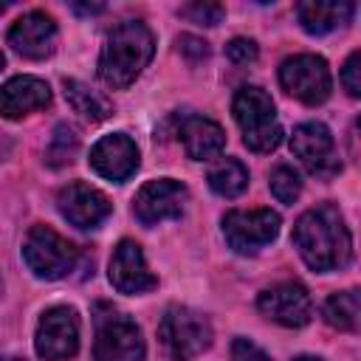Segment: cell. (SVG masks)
Masks as SVG:
<instances>
[{
    "instance_id": "3957f363",
    "label": "cell",
    "mask_w": 361,
    "mask_h": 361,
    "mask_svg": "<svg viewBox=\"0 0 361 361\" xmlns=\"http://www.w3.org/2000/svg\"><path fill=\"white\" fill-rule=\"evenodd\" d=\"M93 324H96V341H93L96 361H141L144 358V336L124 310L107 302H99L93 307Z\"/></svg>"
},
{
    "instance_id": "f1b7e54d",
    "label": "cell",
    "mask_w": 361,
    "mask_h": 361,
    "mask_svg": "<svg viewBox=\"0 0 361 361\" xmlns=\"http://www.w3.org/2000/svg\"><path fill=\"white\" fill-rule=\"evenodd\" d=\"M178 45H180V51H183L186 56H192V59H206V56H209V45H206L203 39L192 37V34H183V37L178 39Z\"/></svg>"
},
{
    "instance_id": "f546056e",
    "label": "cell",
    "mask_w": 361,
    "mask_h": 361,
    "mask_svg": "<svg viewBox=\"0 0 361 361\" xmlns=\"http://www.w3.org/2000/svg\"><path fill=\"white\" fill-rule=\"evenodd\" d=\"M73 8H76V11H82V14H99V11H104V6H102V3H90V6H79V3H76Z\"/></svg>"
},
{
    "instance_id": "484cf974",
    "label": "cell",
    "mask_w": 361,
    "mask_h": 361,
    "mask_svg": "<svg viewBox=\"0 0 361 361\" xmlns=\"http://www.w3.org/2000/svg\"><path fill=\"white\" fill-rule=\"evenodd\" d=\"M341 85L350 96H361V54L353 51L341 68Z\"/></svg>"
},
{
    "instance_id": "9c48e42d",
    "label": "cell",
    "mask_w": 361,
    "mask_h": 361,
    "mask_svg": "<svg viewBox=\"0 0 361 361\" xmlns=\"http://www.w3.org/2000/svg\"><path fill=\"white\" fill-rule=\"evenodd\" d=\"M34 347L45 361H65L73 358L79 350V316L73 307H51L42 313L37 324Z\"/></svg>"
},
{
    "instance_id": "7a4b0ae2",
    "label": "cell",
    "mask_w": 361,
    "mask_h": 361,
    "mask_svg": "<svg viewBox=\"0 0 361 361\" xmlns=\"http://www.w3.org/2000/svg\"><path fill=\"white\" fill-rule=\"evenodd\" d=\"M155 51V37L141 20L118 23L99 56V76L107 87L121 90L138 79V73L149 65Z\"/></svg>"
},
{
    "instance_id": "5b68a950",
    "label": "cell",
    "mask_w": 361,
    "mask_h": 361,
    "mask_svg": "<svg viewBox=\"0 0 361 361\" xmlns=\"http://www.w3.org/2000/svg\"><path fill=\"white\" fill-rule=\"evenodd\" d=\"M23 259L39 279H62L76 268L79 251L51 226H31L23 240Z\"/></svg>"
},
{
    "instance_id": "44dd1931",
    "label": "cell",
    "mask_w": 361,
    "mask_h": 361,
    "mask_svg": "<svg viewBox=\"0 0 361 361\" xmlns=\"http://www.w3.org/2000/svg\"><path fill=\"white\" fill-rule=\"evenodd\" d=\"M209 186L220 197H237L248 186V169L237 158H223L212 172H209Z\"/></svg>"
},
{
    "instance_id": "4dcf8cb0",
    "label": "cell",
    "mask_w": 361,
    "mask_h": 361,
    "mask_svg": "<svg viewBox=\"0 0 361 361\" xmlns=\"http://www.w3.org/2000/svg\"><path fill=\"white\" fill-rule=\"evenodd\" d=\"M293 361H322V358H313V355H299V358H293Z\"/></svg>"
},
{
    "instance_id": "30bf717a",
    "label": "cell",
    "mask_w": 361,
    "mask_h": 361,
    "mask_svg": "<svg viewBox=\"0 0 361 361\" xmlns=\"http://www.w3.org/2000/svg\"><path fill=\"white\" fill-rule=\"evenodd\" d=\"M186 197H189V192L180 180H172V178L147 180L133 200V212L144 226H158L164 220L180 217Z\"/></svg>"
},
{
    "instance_id": "603a6c76",
    "label": "cell",
    "mask_w": 361,
    "mask_h": 361,
    "mask_svg": "<svg viewBox=\"0 0 361 361\" xmlns=\"http://www.w3.org/2000/svg\"><path fill=\"white\" fill-rule=\"evenodd\" d=\"M76 152H79V135H76V130L68 127V124H59L54 130V135H51L48 149H45V161L51 166H68L76 158Z\"/></svg>"
},
{
    "instance_id": "cb8c5ba5",
    "label": "cell",
    "mask_w": 361,
    "mask_h": 361,
    "mask_svg": "<svg viewBox=\"0 0 361 361\" xmlns=\"http://www.w3.org/2000/svg\"><path fill=\"white\" fill-rule=\"evenodd\" d=\"M271 192L279 203H293L302 192V180H299V172L288 164H279L274 172H271Z\"/></svg>"
},
{
    "instance_id": "d4e9b609",
    "label": "cell",
    "mask_w": 361,
    "mask_h": 361,
    "mask_svg": "<svg viewBox=\"0 0 361 361\" xmlns=\"http://www.w3.org/2000/svg\"><path fill=\"white\" fill-rule=\"evenodd\" d=\"M180 14L189 17L192 23H200V25H217L226 11L217 3H192V6H183Z\"/></svg>"
},
{
    "instance_id": "5bb4252c",
    "label": "cell",
    "mask_w": 361,
    "mask_h": 361,
    "mask_svg": "<svg viewBox=\"0 0 361 361\" xmlns=\"http://www.w3.org/2000/svg\"><path fill=\"white\" fill-rule=\"evenodd\" d=\"M90 166L102 178H107L113 183H121L138 169V147L124 133L104 135L90 149Z\"/></svg>"
},
{
    "instance_id": "e0dca14e",
    "label": "cell",
    "mask_w": 361,
    "mask_h": 361,
    "mask_svg": "<svg viewBox=\"0 0 361 361\" xmlns=\"http://www.w3.org/2000/svg\"><path fill=\"white\" fill-rule=\"evenodd\" d=\"M51 104V87L37 76H14L0 87V116L23 118Z\"/></svg>"
},
{
    "instance_id": "2e32d148",
    "label": "cell",
    "mask_w": 361,
    "mask_h": 361,
    "mask_svg": "<svg viewBox=\"0 0 361 361\" xmlns=\"http://www.w3.org/2000/svg\"><path fill=\"white\" fill-rule=\"evenodd\" d=\"M110 282L118 293H147L158 285L152 271L147 268L144 251L133 240H121L110 259Z\"/></svg>"
},
{
    "instance_id": "8992f818",
    "label": "cell",
    "mask_w": 361,
    "mask_h": 361,
    "mask_svg": "<svg viewBox=\"0 0 361 361\" xmlns=\"http://www.w3.org/2000/svg\"><path fill=\"white\" fill-rule=\"evenodd\" d=\"M158 338L175 361H189L200 355L203 350H209L212 324L203 313L183 307V305H172L158 324Z\"/></svg>"
},
{
    "instance_id": "7402d4cb",
    "label": "cell",
    "mask_w": 361,
    "mask_h": 361,
    "mask_svg": "<svg viewBox=\"0 0 361 361\" xmlns=\"http://www.w3.org/2000/svg\"><path fill=\"white\" fill-rule=\"evenodd\" d=\"M358 310H361L358 290H341L324 302V319L336 330H355L358 327Z\"/></svg>"
},
{
    "instance_id": "4316f807",
    "label": "cell",
    "mask_w": 361,
    "mask_h": 361,
    "mask_svg": "<svg viewBox=\"0 0 361 361\" xmlns=\"http://www.w3.org/2000/svg\"><path fill=\"white\" fill-rule=\"evenodd\" d=\"M226 56L234 62V65H248L257 59V42L254 39H245V37H234L228 45H226Z\"/></svg>"
},
{
    "instance_id": "d6986e66",
    "label": "cell",
    "mask_w": 361,
    "mask_h": 361,
    "mask_svg": "<svg viewBox=\"0 0 361 361\" xmlns=\"http://www.w3.org/2000/svg\"><path fill=\"white\" fill-rule=\"evenodd\" d=\"M355 6L347 0H305L296 6V17L307 34H327L353 17Z\"/></svg>"
},
{
    "instance_id": "ffe728a7",
    "label": "cell",
    "mask_w": 361,
    "mask_h": 361,
    "mask_svg": "<svg viewBox=\"0 0 361 361\" xmlns=\"http://www.w3.org/2000/svg\"><path fill=\"white\" fill-rule=\"evenodd\" d=\"M65 99H68V104L79 113V116H85L87 121H102V118H107L113 110H110V102L102 96V93H96V90H90L87 85H82V82H76V79H65Z\"/></svg>"
},
{
    "instance_id": "4fadbf2b",
    "label": "cell",
    "mask_w": 361,
    "mask_h": 361,
    "mask_svg": "<svg viewBox=\"0 0 361 361\" xmlns=\"http://www.w3.org/2000/svg\"><path fill=\"white\" fill-rule=\"evenodd\" d=\"M290 149H293V155H296L313 175H333V172L338 169L333 135H330V130H327L322 121L299 124V127L293 130Z\"/></svg>"
},
{
    "instance_id": "83f0119b",
    "label": "cell",
    "mask_w": 361,
    "mask_h": 361,
    "mask_svg": "<svg viewBox=\"0 0 361 361\" xmlns=\"http://www.w3.org/2000/svg\"><path fill=\"white\" fill-rule=\"evenodd\" d=\"M231 361H271V355L254 344L251 338H234L231 341Z\"/></svg>"
},
{
    "instance_id": "277c9868",
    "label": "cell",
    "mask_w": 361,
    "mask_h": 361,
    "mask_svg": "<svg viewBox=\"0 0 361 361\" xmlns=\"http://www.w3.org/2000/svg\"><path fill=\"white\" fill-rule=\"evenodd\" d=\"M234 118L243 130V141L251 152H271L282 141V127L276 121V110L271 96L257 87L245 85L234 96Z\"/></svg>"
},
{
    "instance_id": "6da1fadb",
    "label": "cell",
    "mask_w": 361,
    "mask_h": 361,
    "mask_svg": "<svg viewBox=\"0 0 361 361\" xmlns=\"http://www.w3.org/2000/svg\"><path fill=\"white\" fill-rule=\"evenodd\" d=\"M293 245L299 248L307 268L327 274L338 271L353 257V240L344 226V217L338 206L322 203L316 209H307L296 226H293Z\"/></svg>"
},
{
    "instance_id": "d6a6232c",
    "label": "cell",
    "mask_w": 361,
    "mask_h": 361,
    "mask_svg": "<svg viewBox=\"0 0 361 361\" xmlns=\"http://www.w3.org/2000/svg\"><path fill=\"white\" fill-rule=\"evenodd\" d=\"M0 71H3V54H0Z\"/></svg>"
},
{
    "instance_id": "ba28073f",
    "label": "cell",
    "mask_w": 361,
    "mask_h": 361,
    "mask_svg": "<svg viewBox=\"0 0 361 361\" xmlns=\"http://www.w3.org/2000/svg\"><path fill=\"white\" fill-rule=\"evenodd\" d=\"M223 234L237 254H254L279 234V214L271 209H234L223 217Z\"/></svg>"
},
{
    "instance_id": "52a82bcc",
    "label": "cell",
    "mask_w": 361,
    "mask_h": 361,
    "mask_svg": "<svg viewBox=\"0 0 361 361\" xmlns=\"http://www.w3.org/2000/svg\"><path fill=\"white\" fill-rule=\"evenodd\" d=\"M279 85L305 104H322L330 96V68L316 54H296L282 62Z\"/></svg>"
},
{
    "instance_id": "ac0fdd59",
    "label": "cell",
    "mask_w": 361,
    "mask_h": 361,
    "mask_svg": "<svg viewBox=\"0 0 361 361\" xmlns=\"http://www.w3.org/2000/svg\"><path fill=\"white\" fill-rule=\"evenodd\" d=\"M178 135L183 141V149L189 158L195 161H212L223 152L226 147V133L217 121L206 118V116H183L180 124H178Z\"/></svg>"
},
{
    "instance_id": "9a60e30c",
    "label": "cell",
    "mask_w": 361,
    "mask_h": 361,
    "mask_svg": "<svg viewBox=\"0 0 361 361\" xmlns=\"http://www.w3.org/2000/svg\"><path fill=\"white\" fill-rule=\"evenodd\" d=\"M8 45L25 59L51 56L54 45H56V23H54V17L45 14V11L23 14L8 31Z\"/></svg>"
},
{
    "instance_id": "1f68e13d",
    "label": "cell",
    "mask_w": 361,
    "mask_h": 361,
    "mask_svg": "<svg viewBox=\"0 0 361 361\" xmlns=\"http://www.w3.org/2000/svg\"><path fill=\"white\" fill-rule=\"evenodd\" d=\"M0 361H23V358H14V355H3Z\"/></svg>"
},
{
    "instance_id": "8fae6325",
    "label": "cell",
    "mask_w": 361,
    "mask_h": 361,
    "mask_svg": "<svg viewBox=\"0 0 361 361\" xmlns=\"http://www.w3.org/2000/svg\"><path fill=\"white\" fill-rule=\"evenodd\" d=\"M257 307L265 319L282 327H302L313 316V299L305 285L299 282H276L265 288L257 299Z\"/></svg>"
},
{
    "instance_id": "7c38bea8",
    "label": "cell",
    "mask_w": 361,
    "mask_h": 361,
    "mask_svg": "<svg viewBox=\"0 0 361 361\" xmlns=\"http://www.w3.org/2000/svg\"><path fill=\"white\" fill-rule=\"evenodd\" d=\"M56 206H59V214L76 228H96L113 212V203L107 200V195H102L87 183H68L56 195Z\"/></svg>"
}]
</instances>
